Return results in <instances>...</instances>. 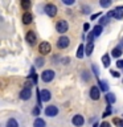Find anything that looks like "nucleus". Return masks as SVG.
Segmentation results:
<instances>
[{"label": "nucleus", "mask_w": 123, "mask_h": 127, "mask_svg": "<svg viewBox=\"0 0 123 127\" xmlns=\"http://www.w3.org/2000/svg\"><path fill=\"white\" fill-rule=\"evenodd\" d=\"M102 32H103V28H102V25H95V27L93 28V32H91V33H93L94 37H98V36L101 34Z\"/></svg>", "instance_id": "4468645a"}, {"label": "nucleus", "mask_w": 123, "mask_h": 127, "mask_svg": "<svg viewBox=\"0 0 123 127\" xmlns=\"http://www.w3.org/2000/svg\"><path fill=\"white\" fill-rule=\"evenodd\" d=\"M99 15H101V13H97V15H93V16H91V20H95V19H97L98 17V16Z\"/></svg>", "instance_id": "e433bc0d"}, {"label": "nucleus", "mask_w": 123, "mask_h": 127, "mask_svg": "<svg viewBox=\"0 0 123 127\" xmlns=\"http://www.w3.org/2000/svg\"><path fill=\"white\" fill-rule=\"evenodd\" d=\"M20 98H21L23 101L29 99V98H31V89H24V90H21V93H20Z\"/></svg>", "instance_id": "f8f14e48"}, {"label": "nucleus", "mask_w": 123, "mask_h": 127, "mask_svg": "<svg viewBox=\"0 0 123 127\" xmlns=\"http://www.w3.org/2000/svg\"><path fill=\"white\" fill-rule=\"evenodd\" d=\"M122 127H123V119H122Z\"/></svg>", "instance_id": "4c0bfd02"}, {"label": "nucleus", "mask_w": 123, "mask_h": 127, "mask_svg": "<svg viewBox=\"0 0 123 127\" xmlns=\"http://www.w3.org/2000/svg\"><path fill=\"white\" fill-rule=\"evenodd\" d=\"M57 46L60 49H65V48L69 46V38L66 37V36H62V37H60V40L57 41Z\"/></svg>", "instance_id": "423d86ee"}, {"label": "nucleus", "mask_w": 123, "mask_h": 127, "mask_svg": "<svg viewBox=\"0 0 123 127\" xmlns=\"http://www.w3.org/2000/svg\"><path fill=\"white\" fill-rule=\"evenodd\" d=\"M73 125L74 126H77V127H82L83 126V123H85V119H83L82 115H74L73 117Z\"/></svg>", "instance_id": "1a4fd4ad"}, {"label": "nucleus", "mask_w": 123, "mask_h": 127, "mask_svg": "<svg viewBox=\"0 0 123 127\" xmlns=\"http://www.w3.org/2000/svg\"><path fill=\"white\" fill-rule=\"evenodd\" d=\"M83 54H85V48H83V45L81 44V45L78 46V50H77V57L78 58H82Z\"/></svg>", "instance_id": "aec40b11"}, {"label": "nucleus", "mask_w": 123, "mask_h": 127, "mask_svg": "<svg viewBox=\"0 0 123 127\" xmlns=\"http://www.w3.org/2000/svg\"><path fill=\"white\" fill-rule=\"evenodd\" d=\"M53 78H54V71L53 70H45V71H42L41 79H42L44 82H50Z\"/></svg>", "instance_id": "39448f33"}, {"label": "nucleus", "mask_w": 123, "mask_h": 127, "mask_svg": "<svg viewBox=\"0 0 123 127\" xmlns=\"http://www.w3.org/2000/svg\"><path fill=\"white\" fill-rule=\"evenodd\" d=\"M90 97H91V99H94V101L99 99V97H101V91H99V89H98L97 86H91V89H90Z\"/></svg>", "instance_id": "6e6552de"}, {"label": "nucleus", "mask_w": 123, "mask_h": 127, "mask_svg": "<svg viewBox=\"0 0 123 127\" xmlns=\"http://www.w3.org/2000/svg\"><path fill=\"white\" fill-rule=\"evenodd\" d=\"M102 64L105 67H109V65H110V56L109 54H105L102 57Z\"/></svg>", "instance_id": "6ab92c4d"}, {"label": "nucleus", "mask_w": 123, "mask_h": 127, "mask_svg": "<svg viewBox=\"0 0 123 127\" xmlns=\"http://www.w3.org/2000/svg\"><path fill=\"white\" fill-rule=\"evenodd\" d=\"M25 38H27V41L29 42L31 45H33V44L36 42V33H34L33 31H29V32L27 33V37H25Z\"/></svg>", "instance_id": "9b49d317"}, {"label": "nucleus", "mask_w": 123, "mask_h": 127, "mask_svg": "<svg viewBox=\"0 0 123 127\" xmlns=\"http://www.w3.org/2000/svg\"><path fill=\"white\" fill-rule=\"evenodd\" d=\"M113 123H114L115 126H118V127H122V121L119 118H114L113 119Z\"/></svg>", "instance_id": "393cba45"}, {"label": "nucleus", "mask_w": 123, "mask_h": 127, "mask_svg": "<svg viewBox=\"0 0 123 127\" xmlns=\"http://www.w3.org/2000/svg\"><path fill=\"white\" fill-rule=\"evenodd\" d=\"M111 74H113V77H115V78L119 77V73H118V71H113V70H111Z\"/></svg>", "instance_id": "2f4dec72"}, {"label": "nucleus", "mask_w": 123, "mask_h": 127, "mask_svg": "<svg viewBox=\"0 0 123 127\" xmlns=\"http://www.w3.org/2000/svg\"><path fill=\"white\" fill-rule=\"evenodd\" d=\"M67 28H69V25H67L66 20H60V21L56 24V29H57L58 33H65L67 31Z\"/></svg>", "instance_id": "f03ea898"}, {"label": "nucleus", "mask_w": 123, "mask_h": 127, "mask_svg": "<svg viewBox=\"0 0 123 127\" xmlns=\"http://www.w3.org/2000/svg\"><path fill=\"white\" fill-rule=\"evenodd\" d=\"M63 3L67 4V5H69V4L71 5V4H74V0H63Z\"/></svg>", "instance_id": "c756f323"}, {"label": "nucleus", "mask_w": 123, "mask_h": 127, "mask_svg": "<svg viewBox=\"0 0 123 127\" xmlns=\"http://www.w3.org/2000/svg\"><path fill=\"white\" fill-rule=\"evenodd\" d=\"M113 57H121V54H122V50H121V48H115V49H113Z\"/></svg>", "instance_id": "4be33fe9"}, {"label": "nucleus", "mask_w": 123, "mask_h": 127, "mask_svg": "<svg viewBox=\"0 0 123 127\" xmlns=\"http://www.w3.org/2000/svg\"><path fill=\"white\" fill-rule=\"evenodd\" d=\"M117 66L118 67H123V60H119V61L117 62Z\"/></svg>", "instance_id": "7c9ffc66"}, {"label": "nucleus", "mask_w": 123, "mask_h": 127, "mask_svg": "<svg viewBox=\"0 0 123 127\" xmlns=\"http://www.w3.org/2000/svg\"><path fill=\"white\" fill-rule=\"evenodd\" d=\"M45 114H46V117H56V115L58 114V109L56 106H46V109H45Z\"/></svg>", "instance_id": "0eeeda50"}, {"label": "nucleus", "mask_w": 123, "mask_h": 127, "mask_svg": "<svg viewBox=\"0 0 123 127\" xmlns=\"http://www.w3.org/2000/svg\"><path fill=\"white\" fill-rule=\"evenodd\" d=\"M45 13L49 16V17H54L57 15V7L54 4H46L45 5Z\"/></svg>", "instance_id": "7ed1b4c3"}, {"label": "nucleus", "mask_w": 123, "mask_h": 127, "mask_svg": "<svg viewBox=\"0 0 123 127\" xmlns=\"http://www.w3.org/2000/svg\"><path fill=\"white\" fill-rule=\"evenodd\" d=\"M99 127H110V123H107V122H103V123H102V125L99 126Z\"/></svg>", "instance_id": "473e14b6"}, {"label": "nucleus", "mask_w": 123, "mask_h": 127, "mask_svg": "<svg viewBox=\"0 0 123 127\" xmlns=\"http://www.w3.org/2000/svg\"><path fill=\"white\" fill-rule=\"evenodd\" d=\"M111 114V106H107V110L105 111V114H103V117H109Z\"/></svg>", "instance_id": "cd10ccee"}, {"label": "nucleus", "mask_w": 123, "mask_h": 127, "mask_svg": "<svg viewBox=\"0 0 123 127\" xmlns=\"http://www.w3.org/2000/svg\"><path fill=\"white\" fill-rule=\"evenodd\" d=\"M93 50H94V42H87V45L85 48V54L86 56H91Z\"/></svg>", "instance_id": "2eb2a0df"}, {"label": "nucleus", "mask_w": 123, "mask_h": 127, "mask_svg": "<svg viewBox=\"0 0 123 127\" xmlns=\"http://www.w3.org/2000/svg\"><path fill=\"white\" fill-rule=\"evenodd\" d=\"M7 127H19V123H17L16 119L11 118V119H8V121H7Z\"/></svg>", "instance_id": "a211bd4d"}, {"label": "nucleus", "mask_w": 123, "mask_h": 127, "mask_svg": "<svg viewBox=\"0 0 123 127\" xmlns=\"http://www.w3.org/2000/svg\"><path fill=\"white\" fill-rule=\"evenodd\" d=\"M33 115H36V117H37V115H40V107H38V106L33 109Z\"/></svg>", "instance_id": "c85d7f7f"}, {"label": "nucleus", "mask_w": 123, "mask_h": 127, "mask_svg": "<svg viewBox=\"0 0 123 127\" xmlns=\"http://www.w3.org/2000/svg\"><path fill=\"white\" fill-rule=\"evenodd\" d=\"M21 7L25 11H28V9H29V7H31V1H29V0H23V1H21Z\"/></svg>", "instance_id": "5701e85b"}, {"label": "nucleus", "mask_w": 123, "mask_h": 127, "mask_svg": "<svg viewBox=\"0 0 123 127\" xmlns=\"http://www.w3.org/2000/svg\"><path fill=\"white\" fill-rule=\"evenodd\" d=\"M38 50H40V53L41 54H48V53H50V50H52V46H50V44L49 42H46V41H44L40 44V46H38Z\"/></svg>", "instance_id": "20e7f679"}, {"label": "nucleus", "mask_w": 123, "mask_h": 127, "mask_svg": "<svg viewBox=\"0 0 123 127\" xmlns=\"http://www.w3.org/2000/svg\"><path fill=\"white\" fill-rule=\"evenodd\" d=\"M31 77H32V81H33V85H36L37 83V75H36V73H34V69H32L31 70Z\"/></svg>", "instance_id": "b1692460"}, {"label": "nucleus", "mask_w": 123, "mask_h": 127, "mask_svg": "<svg viewBox=\"0 0 123 127\" xmlns=\"http://www.w3.org/2000/svg\"><path fill=\"white\" fill-rule=\"evenodd\" d=\"M106 99H107V103H109V105H113V103L117 101V98H115V95L113 93H107Z\"/></svg>", "instance_id": "f3484780"}, {"label": "nucleus", "mask_w": 123, "mask_h": 127, "mask_svg": "<svg viewBox=\"0 0 123 127\" xmlns=\"http://www.w3.org/2000/svg\"><path fill=\"white\" fill-rule=\"evenodd\" d=\"M33 126L34 127H45V121L41 118H36L33 122Z\"/></svg>", "instance_id": "dca6fc26"}, {"label": "nucleus", "mask_w": 123, "mask_h": 127, "mask_svg": "<svg viewBox=\"0 0 123 127\" xmlns=\"http://www.w3.org/2000/svg\"><path fill=\"white\" fill-rule=\"evenodd\" d=\"M40 97H41V101L42 102H48L52 98V95H50V91L49 90H41V91H40Z\"/></svg>", "instance_id": "9d476101"}, {"label": "nucleus", "mask_w": 123, "mask_h": 127, "mask_svg": "<svg viewBox=\"0 0 123 127\" xmlns=\"http://www.w3.org/2000/svg\"><path fill=\"white\" fill-rule=\"evenodd\" d=\"M99 86H101L102 91H107V90H109V85H107L106 81H99Z\"/></svg>", "instance_id": "412c9836"}, {"label": "nucleus", "mask_w": 123, "mask_h": 127, "mask_svg": "<svg viewBox=\"0 0 123 127\" xmlns=\"http://www.w3.org/2000/svg\"><path fill=\"white\" fill-rule=\"evenodd\" d=\"M89 28H90V25H89V24H85V25H83V29H85V31H89Z\"/></svg>", "instance_id": "f704fd0d"}, {"label": "nucleus", "mask_w": 123, "mask_h": 127, "mask_svg": "<svg viewBox=\"0 0 123 127\" xmlns=\"http://www.w3.org/2000/svg\"><path fill=\"white\" fill-rule=\"evenodd\" d=\"M99 23H101L99 25H105V24L109 23V17H102L101 20H99Z\"/></svg>", "instance_id": "bb28decb"}, {"label": "nucleus", "mask_w": 123, "mask_h": 127, "mask_svg": "<svg viewBox=\"0 0 123 127\" xmlns=\"http://www.w3.org/2000/svg\"><path fill=\"white\" fill-rule=\"evenodd\" d=\"M42 62H44V61H42L41 58H40V60H37V65H38V66H42V65H44Z\"/></svg>", "instance_id": "72a5a7b5"}, {"label": "nucleus", "mask_w": 123, "mask_h": 127, "mask_svg": "<svg viewBox=\"0 0 123 127\" xmlns=\"http://www.w3.org/2000/svg\"><path fill=\"white\" fill-rule=\"evenodd\" d=\"M123 7H118L117 9H114V11H110L109 12V15H107V17H115V19H118V20H121L123 19Z\"/></svg>", "instance_id": "f257e3e1"}, {"label": "nucleus", "mask_w": 123, "mask_h": 127, "mask_svg": "<svg viewBox=\"0 0 123 127\" xmlns=\"http://www.w3.org/2000/svg\"><path fill=\"white\" fill-rule=\"evenodd\" d=\"M99 4H101V7H109L111 4V1H110V0H102Z\"/></svg>", "instance_id": "a878e982"}, {"label": "nucleus", "mask_w": 123, "mask_h": 127, "mask_svg": "<svg viewBox=\"0 0 123 127\" xmlns=\"http://www.w3.org/2000/svg\"><path fill=\"white\" fill-rule=\"evenodd\" d=\"M32 20H33V16H32L29 12H25V13L23 15V23L24 24H31Z\"/></svg>", "instance_id": "ddd939ff"}, {"label": "nucleus", "mask_w": 123, "mask_h": 127, "mask_svg": "<svg viewBox=\"0 0 123 127\" xmlns=\"http://www.w3.org/2000/svg\"><path fill=\"white\" fill-rule=\"evenodd\" d=\"M93 69H94V73H95V75H98V67L94 65V66H93Z\"/></svg>", "instance_id": "c9c22d12"}]
</instances>
